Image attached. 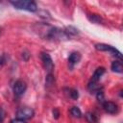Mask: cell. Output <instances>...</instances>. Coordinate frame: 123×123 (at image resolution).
Wrapping results in <instances>:
<instances>
[{
    "label": "cell",
    "mask_w": 123,
    "mask_h": 123,
    "mask_svg": "<svg viewBox=\"0 0 123 123\" xmlns=\"http://www.w3.org/2000/svg\"><path fill=\"white\" fill-rule=\"evenodd\" d=\"M34 31L42 38L48 40H67L70 39L64 29L54 27L48 23H37L33 26Z\"/></svg>",
    "instance_id": "6da1fadb"
},
{
    "label": "cell",
    "mask_w": 123,
    "mask_h": 123,
    "mask_svg": "<svg viewBox=\"0 0 123 123\" xmlns=\"http://www.w3.org/2000/svg\"><path fill=\"white\" fill-rule=\"evenodd\" d=\"M10 4H12L15 9L17 10H23L28 11L31 12H35L37 11V5L36 2L31 0H16V1H10Z\"/></svg>",
    "instance_id": "7a4b0ae2"
},
{
    "label": "cell",
    "mask_w": 123,
    "mask_h": 123,
    "mask_svg": "<svg viewBox=\"0 0 123 123\" xmlns=\"http://www.w3.org/2000/svg\"><path fill=\"white\" fill-rule=\"evenodd\" d=\"M95 49L98 51H102V52H110L113 57L119 59L120 61L122 60L121 53L111 45H109L106 43H97V44H95Z\"/></svg>",
    "instance_id": "3957f363"
},
{
    "label": "cell",
    "mask_w": 123,
    "mask_h": 123,
    "mask_svg": "<svg viewBox=\"0 0 123 123\" xmlns=\"http://www.w3.org/2000/svg\"><path fill=\"white\" fill-rule=\"evenodd\" d=\"M35 115V111L30 107H22L16 111V118L22 120L31 119Z\"/></svg>",
    "instance_id": "277c9868"
},
{
    "label": "cell",
    "mask_w": 123,
    "mask_h": 123,
    "mask_svg": "<svg viewBox=\"0 0 123 123\" xmlns=\"http://www.w3.org/2000/svg\"><path fill=\"white\" fill-rule=\"evenodd\" d=\"M40 59H41V62H42V64L45 68V70L48 72V73H51L54 69V62H53V60L51 58V56L48 54V53H45V52H42L40 54Z\"/></svg>",
    "instance_id": "5b68a950"
},
{
    "label": "cell",
    "mask_w": 123,
    "mask_h": 123,
    "mask_svg": "<svg viewBox=\"0 0 123 123\" xmlns=\"http://www.w3.org/2000/svg\"><path fill=\"white\" fill-rule=\"evenodd\" d=\"M27 89V85L25 82L21 81V80H17L14 84H13V86H12V90H13V93L15 96L17 97H20L22 96L25 91Z\"/></svg>",
    "instance_id": "8992f818"
},
{
    "label": "cell",
    "mask_w": 123,
    "mask_h": 123,
    "mask_svg": "<svg viewBox=\"0 0 123 123\" xmlns=\"http://www.w3.org/2000/svg\"><path fill=\"white\" fill-rule=\"evenodd\" d=\"M103 108L105 110L106 112L110 113V114H114L118 111V107L115 103L111 102V101H105L103 102Z\"/></svg>",
    "instance_id": "52a82bcc"
},
{
    "label": "cell",
    "mask_w": 123,
    "mask_h": 123,
    "mask_svg": "<svg viewBox=\"0 0 123 123\" xmlns=\"http://www.w3.org/2000/svg\"><path fill=\"white\" fill-rule=\"evenodd\" d=\"M81 54L79 52H72L69 57H68V64H69V68L72 69L76 64L79 63V62L81 61Z\"/></svg>",
    "instance_id": "ba28073f"
},
{
    "label": "cell",
    "mask_w": 123,
    "mask_h": 123,
    "mask_svg": "<svg viewBox=\"0 0 123 123\" xmlns=\"http://www.w3.org/2000/svg\"><path fill=\"white\" fill-rule=\"evenodd\" d=\"M105 68L104 67H98V68H96V70L94 71V73H93V75H92V77H91V80L89 81V82H92V83H98L99 82V80H100V78L103 76V74L105 73Z\"/></svg>",
    "instance_id": "9c48e42d"
},
{
    "label": "cell",
    "mask_w": 123,
    "mask_h": 123,
    "mask_svg": "<svg viewBox=\"0 0 123 123\" xmlns=\"http://www.w3.org/2000/svg\"><path fill=\"white\" fill-rule=\"evenodd\" d=\"M111 69L113 72L122 73L123 67H122L121 62H120V61H114V62H112V63H111Z\"/></svg>",
    "instance_id": "30bf717a"
},
{
    "label": "cell",
    "mask_w": 123,
    "mask_h": 123,
    "mask_svg": "<svg viewBox=\"0 0 123 123\" xmlns=\"http://www.w3.org/2000/svg\"><path fill=\"white\" fill-rule=\"evenodd\" d=\"M54 85H55V78L52 75V73H48L45 79V86L47 89H50L51 87H53Z\"/></svg>",
    "instance_id": "8fae6325"
},
{
    "label": "cell",
    "mask_w": 123,
    "mask_h": 123,
    "mask_svg": "<svg viewBox=\"0 0 123 123\" xmlns=\"http://www.w3.org/2000/svg\"><path fill=\"white\" fill-rule=\"evenodd\" d=\"M64 31H65L66 35L69 37V38H71V37H76V36L79 34L78 29H76V28H74V27H72V26L66 27V28L64 29Z\"/></svg>",
    "instance_id": "7c38bea8"
},
{
    "label": "cell",
    "mask_w": 123,
    "mask_h": 123,
    "mask_svg": "<svg viewBox=\"0 0 123 123\" xmlns=\"http://www.w3.org/2000/svg\"><path fill=\"white\" fill-rule=\"evenodd\" d=\"M87 18L89 19V21H91L92 23H96V24H100L102 23V17L99 15V14H88L87 15Z\"/></svg>",
    "instance_id": "4fadbf2b"
},
{
    "label": "cell",
    "mask_w": 123,
    "mask_h": 123,
    "mask_svg": "<svg viewBox=\"0 0 123 123\" xmlns=\"http://www.w3.org/2000/svg\"><path fill=\"white\" fill-rule=\"evenodd\" d=\"M70 113H71V115H72L73 117H75V118H80V117H82V111H81V110H80L78 107H76V106H74V107H72V108L70 109Z\"/></svg>",
    "instance_id": "5bb4252c"
},
{
    "label": "cell",
    "mask_w": 123,
    "mask_h": 123,
    "mask_svg": "<svg viewBox=\"0 0 123 123\" xmlns=\"http://www.w3.org/2000/svg\"><path fill=\"white\" fill-rule=\"evenodd\" d=\"M86 118L89 123H96L97 122V117L93 112H86Z\"/></svg>",
    "instance_id": "9a60e30c"
},
{
    "label": "cell",
    "mask_w": 123,
    "mask_h": 123,
    "mask_svg": "<svg viewBox=\"0 0 123 123\" xmlns=\"http://www.w3.org/2000/svg\"><path fill=\"white\" fill-rule=\"evenodd\" d=\"M68 94H69V97L73 100H77L79 98V92L77 89H74V88L68 89Z\"/></svg>",
    "instance_id": "2e32d148"
},
{
    "label": "cell",
    "mask_w": 123,
    "mask_h": 123,
    "mask_svg": "<svg viewBox=\"0 0 123 123\" xmlns=\"http://www.w3.org/2000/svg\"><path fill=\"white\" fill-rule=\"evenodd\" d=\"M96 98L99 102H102V103L105 102L104 101V92L102 90H99L98 92H96Z\"/></svg>",
    "instance_id": "e0dca14e"
},
{
    "label": "cell",
    "mask_w": 123,
    "mask_h": 123,
    "mask_svg": "<svg viewBox=\"0 0 123 123\" xmlns=\"http://www.w3.org/2000/svg\"><path fill=\"white\" fill-rule=\"evenodd\" d=\"M4 118H5V111L3 110L2 107H0V122H2Z\"/></svg>",
    "instance_id": "ac0fdd59"
},
{
    "label": "cell",
    "mask_w": 123,
    "mask_h": 123,
    "mask_svg": "<svg viewBox=\"0 0 123 123\" xmlns=\"http://www.w3.org/2000/svg\"><path fill=\"white\" fill-rule=\"evenodd\" d=\"M59 115H60V112H59L58 109H57V108H55V109L53 110V116H54L56 119H58V118H59Z\"/></svg>",
    "instance_id": "d6986e66"
},
{
    "label": "cell",
    "mask_w": 123,
    "mask_h": 123,
    "mask_svg": "<svg viewBox=\"0 0 123 123\" xmlns=\"http://www.w3.org/2000/svg\"><path fill=\"white\" fill-rule=\"evenodd\" d=\"M11 123H26V122H25V120H22L19 118H14L11 121Z\"/></svg>",
    "instance_id": "ffe728a7"
},
{
    "label": "cell",
    "mask_w": 123,
    "mask_h": 123,
    "mask_svg": "<svg viewBox=\"0 0 123 123\" xmlns=\"http://www.w3.org/2000/svg\"><path fill=\"white\" fill-rule=\"evenodd\" d=\"M3 62H4V60H3V59H2L1 57H0V64H2Z\"/></svg>",
    "instance_id": "44dd1931"
},
{
    "label": "cell",
    "mask_w": 123,
    "mask_h": 123,
    "mask_svg": "<svg viewBox=\"0 0 123 123\" xmlns=\"http://www.w3.org/2000/svg\"><path fill=\"white\" fill-rule=\"evenodd\" d=\"M0 31H1V29H0Z\"/></svg>",
    "instance_id": "7402d4cb"
}]
</instances>
